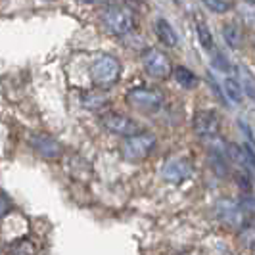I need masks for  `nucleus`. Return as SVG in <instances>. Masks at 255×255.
I'll list each match as a JSON object with an SVG mask.
<instances>
[{"instance_id": "0eeeda50", "label": "nucleus", "mask_w": 255, "mask_h": 255, "mask_svg": "<svg viewBox=\"0 0 255 255\" xmlns=\"http://www.w3.org/2000/svg\"><path fill=\"white\" fill-rule=\"evenodd\" d=\"M194 130L200 138L204 140H213L219 136L221 130V121L219 115L211 110H202L194 115Z\"/></svg>"}, {"instance_id": "6e6552de", "label": "nucleus", "mask_w": 255, "mask_h": 255, "mask_svg": "<svg viewBox=\"0 0 255 255\" xmlns=\"http://www.w3.org/2000/svg\"><path fill=\"white\" fill-rule=\"evenodd\" d=\"M29 144L35 152L44 157V159H60L64 155V148L62 144L56 140L50 134H42V132H37V134H31L29 138Z\"/></svg>"}, {"instance_id": "f257e3e1", "label": "nucleus", "mask_w": 255, "mask_h": 255, "mask_svg": "<svg viewBox=\"0 0 255 255\" xmlns=\"http://www.w3.org/2000/svg\"><path fill=\"white\" fill-rule=\"evenodd\" d=\"M90 77L98 89H110L121 79V62L112 54H100L90 65Z\"/></svg>"}, {"instance_id": "20e7f679", "label": "nucleus", "mask_w": 255, "mask_h": 255, "mask_svg": "<svg viewBox=\"0 0 255 255\" xmlns=\"http://www.w3.org/2000/svg\"><path fill=\"white\" fill-rule=\"evenodd\" d=\"M127 102L142 114H155L163 106V94L150 87H134L127 92Z\"/></svg>"}, {"instance_id": "aec40b11", "label": "nucleus", "mask_w": 255, "mask_h": 255, "mask_svg": "<svg viewBox=\"0 0 255 255\" xmlns=\"http://www.w3.org/2000/svg\"><path fill=\"white\" fill-rule=\"evenodd\" d=\"M240 205L246 213H255V198H244L240 200Z\"/></svg>"}, {"instance_id": "2eb2a0df", "label": "nucleus", "mask_w": 255, "mask_h": 255, "mask_svg": "<svg viewBox=\"0 0 255 255\" xmlns=\"http://www.w3.org/2000/svg\"><path fill=\"white\" fill-rule=\"evenodd\" d=\"M223 37L227 40V44L232 46V48H240L242 46V31H240V27L236 25V23H227V25L223 27Z\"/></svg>"}, {"instance_id": "1a4fd4ad", "label": "nucleus", "mask_w": 255, "mask_h": 255, "mask_svg": "<svg viewBox=\"0 0 255 255\" xmlns=\"http://www.w3.org/2000/svg\"><path fill=\"white\" fill-rule=\"evenodd\" d=\"M192 173H194V167H192L190 159H186V157H173L161 169V177L173 184H180V182L188 180Z\"/></svg>"}, {"instance_id": "f8f14e48", "label": "nucleus", "mask_w": 255, "mask_h": 255, "mask_svg": "<svg viewBox=\"0 0 255 255\" xmlns=\"http://www.w3.org/2000/svg\"><path fill=\"white\" fill-rule=\"evenodd\" d=\"M173 77H175V81L179 83L180 87H184V89L198 87V77H196V73L190 71L188 67H184V65H177L173 69Z\"/></svg>"}, {"instance_id": "7ed1b4c3", "label": "nucleus", "mask_w": 255, "mask_h": 255, "mask_svg": "<svg viewBox=\"0 0 255 255\" xmlns=\"http://www.w3.org/2000/svg\"><path fill=\"white\" fill-rule=\"evenodd\" d=\"M100 17L104 29L114 37H125L134 29V15L125 6H108Z\"/></svg>"}, {"instance_id": "a211bd4d", "label": "nucleus", "mask_w": 255, "mask_h": 255, "mask_svg": "<svg viewBox=\"0 0 255 255\" xmlns=\"http://www.w3.org/2000/svg\"><path fill=\"white\" fill-rule=\"evenodd\" d=\"M202 2H204L205 8H209L211 12L215 13H225L232 8V4L227 2V0H202Z\"/></svg>"}, {"instance_id": "dca6fc26", "label": "nucleus", "mask_w": 255, "mask_h": 255, "mask_svg": "<svg viewBox=\"0 0 255 255\" xmlns=\"http://www.w3.org/2000/svg\"><path fill=\"white\" fill-rule=\"evenodd\" d=\"M108 96L104 94V92H87L85 94V98H83V104H85V108L87 110H92V112H96V110H104L106 106H108Z\"/></svg>"}, {"instance_id": "ddd939ff", "label": "nucleus", "mask_w": 255, "mask_h": 255, "mask_svg": "<svg viewBox=\"0 0 255 255\" xmlns=\"http://www.w3.org/2000/svg\"><path fill=\"white\" fill-rule=\"evenodd\" d=\"M196 31H198V38H200L202 46H204L207 52L213 54V52H215V40H213V35H211V31H209L207 23H205L200 15L196 17Z\"/></svg>"}, {"instance_id": "6ab92c4d", "label": "nucleus", "mask_w": 255, "mask_h": 255, "mask_svg": "<svg viewBox=\"0 0 255 255\" xmlns=\"http://www.w3.org/2000/svg\"><path fill=\"white\" fill-rule=\"evenodd\" d=\"M10 211H12V204H10V200H8L4 194H0V219H4Z\"/></svg>"}, {"instance_id": "9b49d317", "label": "nucleus", "mask_w": 255, "mask_h": 255, "mask_svg": "<svg viewBox=\"0 0 255 255\" xmlns=\"http://www.w3.org/2000/svg\"><path fill=\"white\" fill-rule=\"evenodd\" d=\"M223 90H225V96L229 98L232 104H240L244 98V90L242 85L238 81V77L227 75L223 79Z\"/></svg>"}, {"instance_id": "39448f33", "label": "nucleus", "mask_w": 255, "mask_h": 255, "mask_svg": "<svg viewBox=\"0 0 255 255\" xmlns=\"http://www.w3.org/2000/svg\"><path fill=\"white\" fill-rule=\"evenodd\" d=\"M142 65H144L146 73L152 75L153 79H167L173 75V69H175L169 56L157 48H148L142 54Z\"/></svg>"}, {"instance_id": "f3484780", "label": "nucleus", "mask_w": 255, "mask_h": 255, "mask_svg": "<svg viewBox=\"0 0 255 255\" xmlns=\"http://www.w3.org/2000/svg\"><path fill=\"white\" fill-rule=\"evenodd\" d=\"M238 13H240V17H242V21L246 25L255 29V4L254 2L242 0V2L238 4Z\"/></svg>"}, {"instance_id": "423d86ee", "label": "nucleus", "mask_w": 255, "mask_h": 255, "mask_svg": "<svg viewBox=\"0 0 255 255\" xmlns=\"http://www.w3.org/2000/svg\"><path fill=\"white\" fill-rule=\"evenodd\" d=\"M100 123H102V127L106 128L108 132L117 134V136H125V138L142 130L140 125H138L134 119H130L128 115H123V114H114V112L104 114L102 117H100Z\"/></svg>"}, {"instance_id": "9d476101", "label": "nucleus", "mask_w": 255, "mask_h": 255, "mask_svg": "<svg viewBox=\"0 0 255 255\" xmlns=\"http://www.w3.org/2000/svg\"><path fill=\"white\" fill-rule=\"evenodd\" d=\"M155 33H157V38L165 46H177L179 44V35H177V31L173 29V25L167 21L165 17H157V21H155Z\"/></svg>"}, {"instance_id": "f03ea898", "label": "nucleus", "mask_w": 255, "mask_h": 255, "mask_svg": "<svg viewBox=\"0 0 255 255\" xmlns=\"http://www.w3.org/2000/svg\"><path fill=\"white\" fill-rule=\"evenodd\" d=\"M157 144V138L152 132H136V134H130L127 136L123 144H121V155L123 159H127L130 163H138V161H144L150 153L153 152Z\"/></svg>"}, {"instance_id": "412c9836", "label": "nucleus", "mask_w": 255, "mask_h": 255, "mask_svg": "<svg viewBox=\"0 0 255 255\" xmlns=\"http://www.w3.org/2000/svg\"><path fill=\"white\" fill-rule=\"evenodd\" d=\"M79 2H83V4H96V2H100V0H79Z\"/></svg>"}, {"instance_id": "4468645a", "label": "nucleus", "mask_w": 255, "mask_h": 255, "mask_svg": "<svg viewBox=\"0 0 255 255\" xmlns=\"http://www.w3.org/2000/svg\"><path fill=\"white\" fill-rule=\"evenodd\" d=\"M236 71H238V81H240V85H242L244 94L255 102V77H254V73H252L248 67H244V65H240Z\"/></svg>"}]
</instances>
